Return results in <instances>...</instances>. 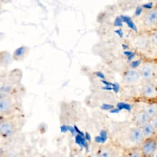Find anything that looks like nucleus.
Returning <instances> with one entry per match:
<instances>
[{
    "mask_svg": "<svg viewBox=\"0 0 157 157\" xmlns=\"http://www.w3.org/2000/svg\"><path fill=\"white\" fill-rule=\"evenodd\" d=\"M140 96L149 102L157 101V83L156 81L144 82L141 88Z\"/></svg>",
    "mask_w": 157,
    "mask_h": 157,
    "instance_id": "nucleus-4",
    "label": "nucleus"
},
{
    "mask_svg": "<svg viewBox=\"0 0 157 157\" xmlns=\"http://www.w3.org/2000/svg\"><path fill=\"white\" fill-rule=\"evenodd\" d=\"M115 33L120 37H122L123 34V32L121 29H117V30H115Z\"/></svg>",
    "mask_w": 157,
    "mask_h": 157,
    "instance_id": "nucleus-19",
    "label": "nucleus"
},
{
    "mask_svg": "<svg viewBox=\"0 0 157 157\" xmlns=\"http://www.w3.org/2000/svg\"><path fill=\"white\" fill-rule=\"evenodd\" d=\"M122 19L120 17H116V18L114 20L113 25L115 26H118V27H121L122 26Z\"/></svg>",
    "mask_w": 157,
    "mask_h": 157,
    "instance_id": "nucleus-16",
    "label": "nucleus"
},
{
    "mask_svg": "<svg viewBox=\"0 0 157 157\" xmlns=\"http://www.w3.org/2000/svg\"><path fill=\"white\" fill-rule=\"evenodd\" d=\"M27 47L25 46H21L17 48L13 52V58L18 59L24 56L25 53L27 52Z\"/></svg>",
    "mask_w": 157,
    "mask_h": 157,
    "instance_id": "nucleus-14",
    "label": "nucleus"
},
{
    "mask_svg": "<svg viewBox=\"0 0 157 157\" xmlns=\"http://www.w3.org/2000/svg\"><path fill=\"white\" fill-rule=\"evenodd\" d=\"M144 109L151 120L152 118L157 115V101L149 102L144 107Z\"/></svg>",
    "mask_w": 157,
    "mask_h": 157,
    "instance_id": "nucleus-12",
    "label": "nucleus"
},
{
    "mask_svg": "<svg viewBox=\"0 0 157 157\" xmlns=\"http://www.w3.org/2000/svg\"><path fill=\"white\" fill-rule=\"evenodd\" d=\"M139 148L144 157H154L157 152V136L145 139Z\"/></svg>",
    "mask_w": 157,
    "mask_h": 157,
    "instance_id": "nucleus-3",
    "label": "nucleus"
},
{
    "mask_svg": "<svg viewBox=\"0 0 157 157\" xmlns=\"http://www.w3.org/2000/svg\"><path fill=\"white\" fill-rule=\"evenodd\" d=\"M99 157H117L116 151L110 145H103L96 151Z\"/></svg>",
    "mask_w": 157,
    "mask_h": 157,
    "instance_id": "nucleus-10",
    "label": "nucleus"
},
{
    "mask_svg": "<svg viewBox=\"0 0 157 157\" xmlns=\"http://www.w3.org/2000/svg\"><path fill=\"white\" fill-rule=\"evenodd\" d=\"M142 21L144 26L151 31L157 29V7H149L143 13Z\"/></svg>",
    "mask_w": 157,
    "mask_h": 157,
    "instance_id": "nucleus-1",
    "label": "nucleus"
},
{
    "mask_svg": "<svg viewBox=\"0 0 157 157\" xmlns=\"http://www.w3.org/2000/svg\"><path fill=\"white\" fill-rule=\"evenodd\" d=\"M150 122L152 123L153 126L155 128V129L157 130V115L154 117L150 120Z\"/></svg>",
    "mask_w": 157,
    "mask_h": 157,
    "instance_id": "nucleus-17",
    "label": "nucleus"
},
{
    "mask_svg": "<svg viewBox=\"0 0 157 157\" xmlns=\"http://www.w3.org/2000/svg\"><path fill=\"white\" fill-rule=\"evenodd\" d=\"M128 140L132 144V147H139L145 140V137L140 127L134 126L128 131Z\"/></svg>",
    "mask_w": 157,
    "mask_h": 157,
    "instance_id": "nucleus-6",
    "label": "nucleus"
},
{
    "mask_svg": "<svg viewBox=\"0 0 157 157\" xmlns=\"http://www.w3.org/2000/svg\"><path fill=\"white\" fill-rule=\"evenodd\" d=\"M102 82L104 84L106 85V86H109L110 85H112L111 83H110V82H107V81H106V80H102Z\"/></svg>",
    "mask_w": 157,
    "mask_h": 157,
    "instance_id": "nucleus-20",
    "label": "nucleus"
},
{
    "mask_svg": "<svg viewBox=\"0 0 157 157\" xmlns=\"http://www.w3.org/2000/svg\"><path fill=\"white\" fill-rule=\"evenodd\" d=\"M149 37L150 42L153 45L157 47V29L152 31Z\"/></svg>",
    "mask_w": 157,
    "mask_h": 157,
    "instance_id": "nucleus-15",
    "label": "nucleus"
},
{
    "mask_svg": "<svg viewBox=\"0 0 157 157\" xmlns=\"http://www.w3.org/2000/svg\"><path fill=\"white\" fill-rule=\"evenodd\" d=\"M15 110L12 100L7 96H1L0 99V113L1 117H9Z\"/></svg>",
    "mask_w": 157,
    "mask_h": 157,
    "instance_id": "nucleus-7",
    "label": "nucleus"
},
{
    "mask_svg": "<svg viewBox=\"0 0 157 157\" xmlns=\"http://www.w3.org/2000/svg\"><path fill=\"white\" fill-rule=\"evenodd\" d=\"M155 81L157 82V63H156V71H155Z\"/></svg>",
    "mask_w": 157,
    "mask_h": 157,
    "instance_id": "nucleus-22",
    "label": "nucleus"
},
{
    "mask_svg": "<svg viewBox=\"0 0 157 157\" xmlns=\"http://www.w3.org/2000/svg\"><path fill=\"white\" fill-rule=\"evenodd\" d=\"M87 157H99L97 153L94 152V153H91L90 155H89L88 156H87Z\"/></svg>",
    "mask_w": 157,
    "mask_h": 157,
    "instance_id": "nucleus-21",
    "label": "nucleus"
},
{
    "mask_svg": "<svg viewBox=\"0 0 157 157\" xmlns=\"http://www.w3.org/2000/svg\"><path fill=\"white\" fill-rule=\"evenodd\" d=\"M96 75L98 77L101 78H102V79H103V80H105V75H104L102 72H101V71H98V72H96Z\"/></svg>",
    "mask_w": 157,
    "mask_h": 157,
    "instance_id": "nucleus-18",
    "label": "nucleus"
},
{
    "mask_svg": "<svg viewBox=\"0 0 157 157\" xmlns=\"http://www.w3.org/2000/svg\"><path fill=\"white\" fill-rule=\"evenodd\" d=\"M139 71L141 79L144 82L155 81L156 63L153 61H146L140 66Z\"/></svg>",
    "mask_w": 157,
    "mask_h": 157,
    "instance_id": "nucleus-2",
    "label": "nucleus"
},
{
    "mask_svg": "<svg viewBox=\"0 0 157 157\" xmlns=\"http://www.w3.org/2000/svg\"><path fill=\"white\" fill-rule=\"evenodd\" d=\"M124 157H144L139 147H131L126 150L124 153Z\"/></svg>",
    "mask_w": 157,
    "mask_h": 157,
    "instance_id": "nucleus-13",
    "label": "nucleus"
},
{
    "mask_svg": "<svg viewBox=\"0 0 157 157\" xmlns=\"http://www.w3.org/2000/svg\"><path fill=\"white\" fill-rule=\"evenodd\" d=\"M154 2H155V6L157 7V0H153Z\"/></svg>",
    "mask_w": 157,
    "mask_h": 157,
    "instance_id": "nucleus-24",
    "label": "nucleus"
},
{
    "mask_svg": "<svg viewBox=\"0 0 157 157\" xmlns=\"http://www.w3.org/2000/svg\"><path fill=\"white\" fill-rule=\"evenodd\" d=\"M134 2H140L142 1V0H132Z\"/></svg>",
    "mask_w": 157,
    "mask_h": 157,
    "instance_id": "nucleus-23",
    "label": "nucleus"
},
{
    "mask_svg": "<svg viewBox=\"0 0 157 157\" xmlns=\"http://www.w3.org/2000/svg\"><path fill=\"white\" fill-rule=\"evenodd\" d=\"M145 139L157 136V130L153 126L150 121L140 127Z\"/></svg>",
    "mask_w": 157,
    "mask_h": 157,
    "instance_id": "nucleus-11",
    "label": "nucleus"
},
{
    "mask_svg": "<svg viewBox=\"0 0 157 157\" xmlns=\"http://www.w3.org/2000/svg\"><path fill=\"white\" fill-rule=\"evenodd\" d=\"M141 79L140 74L139 70L136 68H132L128 69L123 76V82L125 84L128 85H132L137 83Z\"/></svg>",
    "mask_w": 157,
    "mask_h": 157,
    "instance_id": "nucleus-8",
    "label": "nucleus"
},
{
    "mask_svg": "<svg viewBox=\"0 0 157 157\" xmlns=\"http://www.w3.org/2000/svg\"><path fill=\"white\" fill-rule=\"evenodd\" d=\"M17 125L10 117L2 118L0 123V134L3 138H9L17 131Z\"/></svg>",
    "mask_w": 157,
    "mask_h": 157,
    "instance_id": "nucleus-5",
    "label": "nucleus"
},
{
    "mask_svg": "<svg viewBox=\"0 0 157 157\" xmlns=\"http://www.w3.org/2000/svg\"><path fill=\"white\" fill-rule=\"evenodd\" d=\"M150 121L145 110L143 109L136 110L132 115V122L134 126L141 127Z\"/></svg>",
    "mask_w": 157,
    "mask_h": 157,
    "instance_id": "nucleus-9",
    "label": "nucleus"
}]
</instances>
